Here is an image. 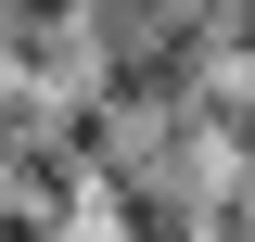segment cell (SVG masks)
Masks as SVG:
<instances>
[{"instance_id":"obj_1","label":"cell","mask_w":255,"mask_h":242,"mask_svg":"<svg viewBox=\"0 0 255 242\" xmlns=\"http://www.w3.org/2000/svg\"><path fill=\"white\" fill-rule=\"evenodd\" d=\"M115 204H102V230L115 242H204V191L191 179H166V166H115Z\"/></svg>"}]
</instances>
